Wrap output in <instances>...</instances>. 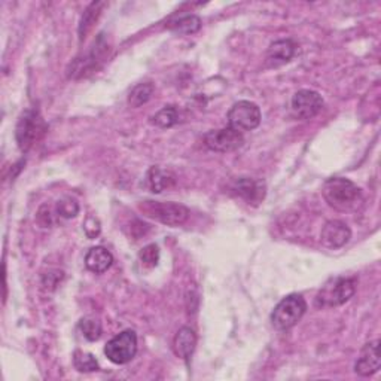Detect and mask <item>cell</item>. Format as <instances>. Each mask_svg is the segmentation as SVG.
Returning <instances> with one entry per match:
<instances>
[{"instance_id": "22", "label": "cell", "mask_w": 381, "mask_h": 381, "mask_svg": "<svg viewBox=\"0 0 381 381\" xmlns=\"http://www.w3.org/2000/svg\"><path fill=\"white\" fill-rule=\"evenodd\" d=\"M79 329L88 341H97L102 335V325L94 319H83L79 323Z\"/></svg>"}, {"instance_id": "3", "label": "cell", "mask_w": 381, "mask_h": 381, "mask_svg": "<svg viewBox=\"0 0 381 381\" xmlns=\"http://www.w3.org/2000/svg\"><path fill=\"white\" fill-rule=\"evenodd\" d=\"M356 292V279L349 277H335L326 283L316 296V306L338 307L347 303L349 299Z\"/></svg>"}, {"instance_id": "24", "label": "cell", "mask_w": 381, "mask_h": 381, "mask_svg": "<svg viewBox=\"0 0 381 381\" xmlns=\"http://www.w3.org/2000/svg\"><path fill=\"white\" fill-rule=\"evenodd\" d=\"M57 212L61 217H66V219H71V217H75L79 213V204L76 200L66 197L59 201L57 204Z\"/></svg>"}, {"instance_id": "14", "label": "cell", "mask_w": 381, "mask_h": 381, "mask_svg": "<svg viewBox=\"0 0 381 381\" xmlns=\"http://www.w3.org/2000/svg\"><path fill=\"white\" fill-rule=\"evenodd\" d=\"M195 346H197V335L194 329L188 328V326L181 328L173 339V350L176 353V356H179L181 359L185 361L193 355Z\"/></svg>"}, {"instance_id": "19", "label": "cell", "mask_w": 381, "mask_h": 381, "mask_svg": "<svg viewBox=\"0 0 381 381\" xmlns=\"http://www.w3.org/2000/svg\"><path fill=\"white\" fill-rule=\"evenodd\" d=\"M154 94V85L149 84V83H145V84H139L135 85L130 95H128V104L131 107H140L142 104L147 103L149 100H151Z\"/></svg>"}, {"instance_id": "17", "label": "cell", "mask_w": 381, "mask_h": 381, "mask_svg": "<svg viewBox=\"0 0 381 381\" xmlns=\"http://www.w3.org/2000/svg\"><path fill=\"white\" fill-rule=\"evenodd\" d=\"M106 6V4L103 2H92L84 12L83 18H80V23H79V29H78V33H79V40L80 42H84V40L87 39L88 33L92 30V27L95 24V21L99 20L100 13H102V9Z\"/></svg>"}, {"instance_id": "18", "label": "cell", "mask_w": 381, "mask_h": 381, "mask_svg": "<svg viewBox=\"0 0 381 381\" xmlns=\"http://www.w3.org/2000/svg\"><path fill=\"white\" fill-rule=\"evenodd\" d=\"M201 29V20L197 16H185L170 23V30L179 35H194Z\"/></svg>"}, {"instance_id": "15", "label": "cell", "mask_w": 381, "mask_h": 381, "mask_svg": "<svg viewBox=\"0 0 381 381\" xmlns=\"http://www.w3.org/2000/svg\"><path fill=\"white\" fill-rule=\"evenodd\" d=\"M114 256L107 249L102 246L91 248L85 256V265L95 274H102L112 267Z\"/></svg>"}, {"instance_id": "20", "label": "cell", "mask_w": 381, "mask_h": 381, "mask_svg": "<svg viewBox=\"0 0 381 381\" xmlns=\"http://www.w3.org/2000/svg\"><path fill=\"white\" fill-rule=\"evenodd\" d=\"M151 122L159 128H170L178 122V111L173 106H166L151 118Z\"/></svg>"}, {"instance_id": "8", "label": "cell", "mask_w": 381, "mask_h": 381, "mask_svg": "<svg viewBox=\"0 0 381 381\" xmlns=\"http://www.w3.org/2000/svg\"><path fill=\"white\" fill-rule=\"evenodd\" d=\"M204 143L214 152H234L237 149H240L244 143L243 133L226 127V128H219V130H212L206 135H204Z\"/></svg>"}, {"instance_id": "10", "label": "cell", "mask_w": 381, "mask_h": 381, "mask_svg": "<svg viewBox=\"0 0 381 381\" xmlns=\"http://www.w3.org/2000/svg\"><path fill=\"white\" fill-rule=\"evenodd\" d=\"M350 238H351V231L341 221L326 222L320 234V241L323 246L332 250L346 246V244L350 241Z\"/></svg>"}, {"instance_id": "1", "label": "cell", "mask_w": 381, "mask_h": 381, "mask_svg": "<svg viewBox=\"0 0 381 381\" xmlns=\"http://www.w3.org/2000/svg\"><path fill=\"white\" fill-rule=\"evenodd\" d=\"M322 193L326 202L338 212L355 210L362 202L361 189L344 178H332L326 181Z\"/></svg>"}, {"instance_id": "13", "label": "cell", "mask_w": 381, "mask_h": 381, "mask_svg": "<svg viewBox=\"0 0 381 381\" xmlns=\"http://www.w3.org/2000/svg\"><path fill=\"white\" fill-rule=\"evenodd\" d=\"M296 47L289 39L277 40V42L271 44L267 52V64L270 67H277L282 64L289 63L295 56Z\"/></svg>"}, {"instance_id": "11", "label": "cell", "mask_w": 381, "mask_h": 381, "mask_svg": "<svg viewBox=\"0 0 381 381\" xmlns=\"http://www.w3.org/2000/svg\"><path fill=\"white\" fill-rule=\"evenodd\" d=\"M234 193L243 198L246 202L258 206L265 198L267 186L262 181L252 179V178H240L233 185Z\"/></svg>"}, {"instance_id": "7", "label": "cell", "mask_w": 381, "mask_h": 381, "mask_svg": "<svg viewBox=\"0 0 381 381\" xmlns=\"http://www.w3.org/2000/svg\"><path fill=\"white\" fill-rule=\"evenodd\" d=\"M228 124L240 133L255 130L261 124V109L252 102L240 100L229 109Z\"/></svg>"}, {"instance_id": "4", "label": "cell", "mask_w": 381, "mask_h": 381, "mask_svg": "<svg viewBox=\"0 0 381 381\" xmlns=\"http://www.w3.org/2000/svg\"><path fill=\"white\" fill-rule=\"evenodd\" d=\"M139 207L146 216L167 226L183 225L189 217V210L179 202L143 201Z\"/></svg>"}, {"instance_id": "2", "label": "cell", "mask_w": 381, "mask_h": 381, "mask_svg": "<svg viewBox=\"0 0 381 381\" xmlns=\"http://www.w3.org/2000/svg\"><path fill=\"white\" fill-rule=\"evenodd\" d=\"M307 311V303L303 295L292 294L283 298L271 313V323L277 331H288L303 319Z\"/></svg>"}, {"instance_id": "9", "label": "cell", "mask_w": 381, "mask_h": 381, "mask_svg": "<svg viewBox=\"0 0 381 381\" xmlns=\"http://www.w3.org/2000/svg\"><path fill=\"white\" fill-rule=\"evenodd\" d=\"M322 95L313 90H301L295 92L291 102V111L296 119L315 118L323 107Z\"/></svg>"}, {"instance_id": "23", "label": "cell", "mask_w": 381, "mask_h": 381, "mask_svg": "<svg viewBox=\"0 0 381 381\" xmlns=\"http://www.w3.org/2000/svg\"><path fill=\"white\" fill-rule=\"evenodd\" d=\"M139 258H140V262L146 268L157 267L158 261H159V249H158L157 244H147V246H145L140 250Z\"/></svg>"}, {"instance_id": "6", "label": "cell", "mask_w": 381, "mask_h": 381, "mask_svg": "<svg viewBox=\"0 0 381 381\" xmlns=\"http://www.w3.org/2000/svg\"><path fill=\"white\" fill-rule=\"evenodd\" d=\"M44 133L45 124L40 115L35 111H25L18 119V124L16 128V139L18 147L23 152H27L40 138H42Z\"/></svg>"}, {"instance_id": "25", "label": "cell", "mask_w": 381, "mask_h": 381, "mask_svg": "<svg viewBox=\"0 0 381 381\" xmlns=\"http://www.w3.org/2000/svg\"><path fill=\"white\" fill-rule=\"evenodd\" d=\"M84 231H85V234L88 238H95V237H99L100 234V231H102V226H100V222L97 217H94V216H88L87 217V221L84 222Z\"/></svg>"}, {"instance_id": "12", "label": "cell", "mask_w": 381, "mask_h": 381, "mask_svg": "<svg viewBox=\"0 0 381 381\" xmlns=\"http://www.w3.org/2000/svg\"><path fill=\"white\" fill-rule=\"evenodd\" d=\"M380 341L375 339V341H371L368 344H365L361 355L358 358V362L355 365V371L361 377H370L378 373L380 370Z\"/></svg>"}, {"instance_id": "21", "label": "cell", "mask_w": 381, "mask_h": 381, "mask_svg": "<svg viewBox=\"0 0 381 381\" xmlns=\"http://www.w3.org/2000/svg\"><path fill=\"white\" fill-rule=\"evenodd\" d=\"M73 363H75V368L79 373H92L99 370L97 359H95L88 351L78 350L73 356Z\"/></svg>"}, {"instance_id": "5", "label": "cell", "mask_w": 381, "mask_h": 381, "mask_svg": "<svg viewBox=\"0 0 381 381\" xmlns=\"http://www.w3.org/2000/svg\"><path fill=\"white\" fill-rule=\"evenodd\" d=\"M138 353V335L127 329L114 337L104 347L106 358L115 365H126L131 362Z\"/></svg>"}, {"instance_id": "16", "label": "cell", "mask_w": 381, "mask_h": 381, "mask_svg": "<svg viewBox=\"0 0 381 381\" xmlns=\"http://www.w3.org/2000/svg\"><path fill=\"white\" fill-rule=\"evenodd\" d=\"M147 186L152 193L159 194L162 190L170 189L176 183V176L170 170H164L161 167H151L147 171Z\"/></svg>"}]
</instances>
